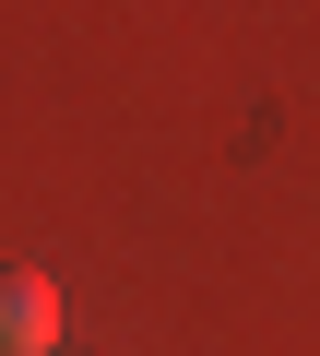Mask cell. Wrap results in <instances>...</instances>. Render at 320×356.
<instances>
[{
    "label": "cell",
    "mask_w": 320,
    "mask_h": 356,
    "mask_svg": "<svg viewBox=\"0 0 320 356\" xmlns=\"http://www.w3.org/2000/svg\"><path fill=\"white\" fill-rule=\"evenodd\" d=\"M60 344V285L36 261H0V356H48Z\"/></svg>",
    "instance_id": "obj_1"
}]
</instances>
